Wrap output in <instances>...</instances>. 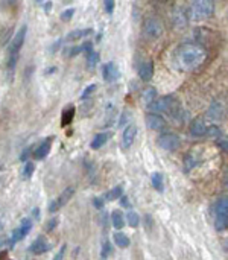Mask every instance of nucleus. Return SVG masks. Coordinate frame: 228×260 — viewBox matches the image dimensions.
Wrapping results in <instances>:
<instances>
[{
	"label": "nucleus",
	"mask_w": 228,
	"mask_h": 260,
	"mask_svg": "<svg viewBox=\"0 0 228 260\" xmlns=\"http://www.w3.org/2000/svg\"><path fill=\"white\" fill-rule=\"evenodd\" d=\"M207 58V50L193 41L181 43L172 53V66L180 72H193L200 69Z\"/></svg>",
	"instance_id": "nucleus-1"
},
{
	"label": "nucleus",
	"mask_w": 228,
	"mask_h": 260,
	"mask_svg": "<svg viewBox=\"0 0 228 260\" xmlns=\"http://www.w3.org/2000/svg\"><path fill=\"white\" fill-rule=\"evenodd\" d=\"M213 12H215V2L212 0H197L192 2L189 8V17L195 21L209 18L213 15Z\"/></svg>",
	"instance_id": "nucleus-2"
},
{
	"label": "nucleus",
	"mask_w": 228,
	"mask_h": 260,
	"mask_svg": "<svg viewBox=\"0 0 228 260\" xmlns=\"http://www.w3.org/2000/svg\"><path fill=\"white\" fill-rule=\"evenodd\" d=\"M215 227L218 232L228 229V197H221L215 203Z\"/></svg>",
	"instance_id": "nucleus-3"
},
{
	"label": "nucleus",
	"mask_w": 228,
	"mask_h": 260,
	"mask_svg": "<svg viewBox=\"0 0 228 260\" xmlns=\"http://www.w3.org/2000/svg\"><path fill=\"white\" fill-rule=\"evenodd\" d=\"M26 34H27V26H21L18 29V32L14 35V38L9 43V49H8V58H18V52L21 50L24 40H26Z\"/></svg>",
	"instance_id": "nucleus-4"
},
{
	"label": "nucleus",
	"mask_w": 228,
	"mask_h": 260,
	"mask_svg": "<svg viewBox=\"0 0 228 260\" xmlns=\"http://www.w3.org/2000/svg\"><path fill=\"white\" fill-rule=\"evenodd\" d=\"M30 230H32V219H29V218L23 219V221H21V224H20V227H18V229H15V230L12 232L11 238L8 239V247H9V248L15 247L20 241H23V239H24V236H27V235H29V232H30Z\"/></svg>",
	"instance_id": "nucleus-5"
},
{
	"label": "nucleus",
	"mask_w": 228,
	"mask_h": 260,
	"mask_svg": "<svg viewBox=\"0 0 228 260\" xmlns=\"http://www.w3.org/2000/svg\"><path fill=\"white\" fill-rule=\"evenodd\" d=\"M143 30H145V35L149 40H157V38H160L163 35V23L157 17H149L145 21Z\"/></svg>",
	"instance_id": "nucleus-6"
},
{
	"label": "nucleus",
	"mask_w": 228,
	"mask_h": 260,
	"mask_svg": "<svg viewBox=\"0 0 228 260\" xmlns=\"http://www.w3.org/2000/svg\"><path fill=\"white\" fill-rule=\"evenodd\" d=\"M157 143L165 151H177L181 146V139H180V136H177L174 133H163L158 137Z\"/></svg>",
	"instance_id": "nucleus-7"
},
{
	"label": "nucleus",
	"mask_w": 228,
	"mask_h": 260,
	"mask_svg": "<svg viewBox=\"0 0 228 260\" xmlns=\"http://www.w3.org/2000/svg\"><path fill=\"white\" fill-rule=\"evenodd\" d=\"M73 195H75V187H73V186L66 187V189L61 192V195H59L56 200H53V201L47 206L49 212H50V213H56L59 209H62V207L73 198Z\"/></svg>",
	"instance_id": "nucleus-8"
},
{
	"label": "nucleus",
	"mask_w": 228,
	"mask_h": 260,
	"mask_svg": "<svg viewBox=\"0 0 228 260\" xmlns=\"http://www.w3.org/2000/svg\"><path fill=\"white\" fill-rule=\"evenodd\" d=\"M172 96H163V98H157L152 104L148 105V108L152 113H163V111H169L172 108Z\"/></svg>",
	"instance_id": "nucleus-9"
},
{
	"label": "nucleus",
	"mask_w": 228,
	"mask_h": 260,
	"mask_svg": "<svg viewBox=\"0 0 228 260\" xmlns=\"http://www.w3.org/2000/svg\"><path fill=\"white\" fill-rule=\"evenodd\" d=\"M145 122H146V125L152 129V131H161V129H165L166 128V119L161 116V114H158V113H148L146 114V117H145Z\"/></svg>",
	"instance_id": "nucleus-10"
},
{
	"label": "nucleus",
	"mask_w": 228,
	"mask_h": 260,
	"mask_svg": "<svg viewBox=\"0 0 228 260\" xmlns=\"http://www.w3.org/2000/svg\"><path fill=\"white\" fill-rule=\"evenodd\" d=\"M137 136V126L134 123L126 125V128L122 133V140H120V146L122 149H129L134 143V139Z\"/></svg>",
	"instance_id": "nucleus-11"
},
{
	"label": "nucleus",
	"mask_w": 228,
	"mask_h": 260,
	"mask_svg": "<svg viewBox=\"0 0 228 260\" xmlns=\"http://www.w3.org/2000/svg\"><path fill=\"white\" fill-rule=\"evenodd\" d=\"M53 136H50V137H47V139H44L38 146H37V149L32 152V155H34V158L35 160H44L47 155H49V152H50V148H52V143H53Z\"/></svg>",
	"instance_id": "nucleus-12"
},
{
	"label": "nucleus",
	"mask_w": 228,
	"mask_h": 260,
	"mask_svg": "<svg viewBox=\"0 0 228 260\" xmlns=\"http://www.w3.org/2000/svg\"><path fill=\"white\" fill-rule=\"evenodd\" d=\"M50 250V245L49 242L43 238V236H38L30 245H29V253L35 254V256H41L44 253H47Z\"/></svg>",
	"instance_id": "nucleus-13"
},
{
	"label": "nucleus",
	"mask_w": 228,
	"mask_h": 260,
	"mask_svg": "<svg viewBox=\"0 0 228 260\" xmlns=\"http://www.w3.org/2000/svg\"><path fill=\"white\" fill-rule=\"evenodd\" d=\"M102 76L107 82H114L119 79L120 76V72L116 66V62H107L104 67H102Z\"/></svg>",
	"instance_id": "nucleus-14"
},
{
	"label": "nucleus",
	"mask_w": 228,
	"mask_h": 260,
	"mask_svg": "<svg viewBox=\"0 0 228 260\" xmlns=\"http://www.w3.org/2000/svg\"><path fill=\"white\" fill-rule=\"evenodd\" d=\"M207 131H209V125L201 117L195 119L190 125V134L195 137H204V136H207Z\"/></svg>",
	"instance_id": "nucleus-15"
},
{
	"label": "nucleus",
	"mask_w": 228,
	"mask_h": 260,
	"mask_svg": "<svg viewBox=\"0 0 228 260\" xmlns=\"http://www.w3.org/2000/svg\"><path fill=\"white\" fill-rule=\"evenodd\" d=\"M154 76V62L152 61H145L139 67V78L142 81H151Z\"/></svg>",
	"instance_id": "nucleus-16"
},
{
	"label": "nucleus",
	"mask_w": 228,
	"mask_h": 260,
	"mask_svg": "<svg viewBox=\"0 0 228 260\" xmlns=\"http://www.w3.org/2000/svg\"><path fill=\"white\" fill-rule=\"evenodd\" d=\"M93 30L88 27V29H75V30H72L70 34H67L66 35V41H69V43H73V41H79V40H82L84 37H87V35H90Z\"/></svg>",
	"instance_id": "nucleus-17"
},
{
	"label": "nucleus",
	"mask_w": 228,
	"mask_h": 260,
	"mask_svg": "<svg viewBox=\"0 0 228 260\" xmlns=\"http://www.w3.org/2000/svg\"><path fill=\"white\" fill-rule=\"evenodd\" d=\"M110 137H111L110 133H99V134H96V136L93 137L91 143H90V148H91V149H101V148L108 142Z\"/></svg>",
	"instance_id": "nucleus-18"
},
{
	"label": "nucleus",
	"mask_w": 228,
	"mask_h": 260,
	"mask_svg": "<svg viewBox=\"0 0 228 260\" xmlns=\"http://www.w3.org/2000/svg\"><path fill=\"white\" fill-rule=\"evenodd\" d=\"M174 20H175V24H177L178 27L186 26L187 21L190 20V17H189V9H178V11L175 12V15H174Z\"/></svg>",
	"instance_id": "nucleus-19"
},
{
	"label": "nucleus",
	"mask_w": 228,
	"mask_h": 260,
	"mask_svg": "<svg viewBox=\"0 0 228 260\" xmlns=\"http://www.w3.org/2000/svg\"><path fill=\"white\" fill-rule=\"evenodd\" d=\"M73 117H75V107L69 105L61 114V126H69L73 122Z\"/></svg>",
	"instance_id": "nucleus-20"
},
{
	"label": "nucleus",
	"mask_w": 228,
	"mask_h": 260,
	"mask_svg": "<svg viewBox=\"0 0 228 260\" xmlns=\"http://www.w3.org/2000/svg\"><path fill=\"white\" fill-rule=\"evenodd\" d=\"M151 181H152V187L157 190V192H163L165 190V177L161 172H154L152 177H151Z\"/></svg>",
	"instance_id": "nucleus-21"
},
{
	"label": "nucleus",
	"mask_w": 228,
	"mask_h": 260,
	"mask_svg": "<svg viewBox=\"0 0 228 260\" xmlns=\"http://www.w3.org/2000/svg\"><path fill=\"white\" fill-rule=\"evenodd\" d=\"M111 224L116 230H120L125 227V216L120 210H114L111 213Z\"/></svg>",
	"instance_id": "nucleus-22"
},
{
	"label": "nucleus",
	"mask_w": 228,
	"mask_h": 260,
	"mask_svg": "<svg viewBox=\"0 0 228 260\" xmlns=\"http://www.w3.org/2000/svg\"><path fill=\"white\" fill-rule=\"evenodd\" d=\"M122 197H123V187L116 186L111 190H108L104 198H105V201H116V200H120Z\"/></svg>",
	"instance_id": "nucleus-23"
},
{
	"label": "nucleus",
	"mask_w": 228,
	"mask_h": 260,
	"mask_svg": "<svg viewBox=\"0 0 228 260\" xmlns=\"http://www.w3.org/2000/svg\"><path fill=\"white\" fill-rule=\"evenodd\" d=\"M155 99H157V90H155L154 87H148V88L143 90V93H142V101H143L146 105L152 104Z\"/></svg>",
	"instance_id": "nucleus-24"
},
{
	"label": "nucleus",
	"mask_w": 228,
	"mask_h": 260,
	"mask_svg": "<svg viewBox=\"0 0 228 260\" xmlns=\"http://www.w3.org/2000/svg\"><path fill=\"white\" fill-rule=\"evenodd\" d=\"M114 244L119 247V248H128L131 245V241L128 238V235L125 233H114Z\"/></svg>",
	"instance_id": "nucleus-25"
},
{
	"label": "nucleus",
	"mask_w": 228,
	"mask_h": 260,
	"mask_svg": "<svg viewBox=\"0 0 228 260\" xmlns=\"http://www.w3.org/2000/svg\"><path fill=\"white\" fill-rule=\"evenodd\" d=\"M126 222H128V225L133 227V229L139 227V224H140V216H139V213L134 212V210L128 212V213H126Z\"/></svg>",
	"instance_id": "nucleus-26"
},
{
	"label": "nucleus",
	"mask_w": 228,
	"mask_h": 260,
	"mask_svg": "<svg viewBox=\"0 0 228 260\" xmlns=\"http://www.w3.org/2000/svg\"><path fill=\"white\" fill-rule=\"evenodd\" d=\"M34 172H35V165L30 163V161H26V163H24V168H23V171H21L23 180H30L32 175H34Z\"/></svg>",
	"instance_id": "nucleus-27"
},
{
	"label": "nucleus",
	"mask_w": 228,
	"mask_h": 260,
	"mask_svg": "<svg viewBox=\"0 0 228 260\" xmlns=\"http://www.w3.org/2000/svg\"><path fill=\"white\" fill-rule=\"evenodd\" d=\"M111 254H113V245H111V242H110L108 239H105V241L102 242V248H101V257H104V259H108Z\"/></svg>",
	"instance_id": "nucleus-28"
},
{
	"label": "nucleus",
	"mask_w": 228,
	"mask_h": 260,
	"mask_svg": "<svg viewBox=\"0 0 228 260\" xmlns=\"http://www.w3.org/2000/svg\"><path fill=\"white\" fill-rule=\"evenodd\" d=\"M97 62H99V53L97 52H94V50H91L90 53H87V64H88V67H94V66H97Z\"/></svg>",
	"instance_id": "nucleus-29"
},
{
	"label": "nucleus",
	"mask_w": 228,
	"mask_h": 260,
	"mask_svg": "<svg viewBox=\"0 0 228 260\" xmlns=\"http://www.w3.org/2000/svg\"><path fill=\"white\" fill-rule=\"evenodd\" d=\"M209 114H210L212 117H215V119H219V117H221V114H222V108H221V105H219L218 102H213V104H212V107H210V110H209Z\"/></svg>",
	"instance_id": "nucleus-30"
},
{
	"label": "nucleus",
	"mask_w": 228,
	"mask_h": 260,
	"mask_svg": "<svg viewBox=\"0 0 228 260\" xmlns=\"http://www.w3.org/2000/svg\"><path fill=\"white\" fill-rule=\"evenodd\" d=\"M73 15H75V8H69V9H66V11L61 12V17H59V18H61L62 21H70Z\"/></svg>",
	"instance_id": "nucleus-31"
},
{
	"label": "nucleus",
	"mask_w": 228,
	"mask_h": 260,
	"mask_svg": "<svg viewBox=\"0 0 228 260\" xmlns=\"http://www.w3.org/2000/svg\"><path fill=\"white\" fill-rule=\"evenodd\" d=\"M96 88H97V85H96V84H90L88 87H85V90H84V91H82V94H81V99H87V98H90Z\"/></svg>",
	"instance_id": "nucleus-32"
},
{
	"label": "nucleus",
	"mask_w": 228,
	"mask_h": 260,
	"mask_svg": "<svg viewBox=\"0 0 228 260\" xmlns=\"http://www.w3.org/2000/svg\"><path fill=\"white\" fill-rule=\"evenodd\" d=\"M66 251H67V245H66V244H62V245H61V248L58 250V253H56V254L53 256V259H52V260H64Z\"/></svg>",
	"instance_id": "nucleus-33"
},
{
	"label": "nucleus",
	"mask_w": 228,
	"mask_h": 260,
	"mask_svg": "<svg viewBox=\"0 0 228 260\" xmlns=\"http://www.w3.org/2000/svg\"><path fill=\"white\" fill-rule=\"evenodd\" d=\"M104 6H105V11H107L108 14H113V11H114V8H116V2H114V0H105V2H104Z\"/></svg>",
	"instance_id": "nucleus-34"
},
{
	"label": "nucleus",
	"mask_w": 228,
	"mask_h": 260,
	"mask_svg": "<svg viewBox=\"0 0 228 260\" xmlns=\"http://www.w3.org/2000/svg\"><path fill=\"white\" fill-rule=\"evenodd\" d=\"M104 204H105V200L97 197V198H93V206L97 209V210H102L104 209Z\"/></svg>",
	"instance_id": "nucleus-35"
},
{
	"label": "nucleus",
	"mask_w": 228,
	"mask_h": 260,
	"mask_svg": "<svg viewBox=\"0 0 228 260\" xmlns=\"http://www.w3.org/2000/svg\"><path fill=\"white\" fill-rule=\"evenodd\" d=\"M67 52H69L67 56H76V55H79V53L82 52V49H81V46H75V47L69 49Z\"/></svg>",
	"instance_id": "nucleus-36"
},
{
	"label": "nucleus",
	"mask_w": 228,
	"mask_h": 260,
	"mask_svg": "<svg viewBox=\"0 0 228 260\" xmlns=\"http://www.w3.org/2000/svg\"><path fill=\"white\" fill-rule=\"evenodd\" d=\"M56 225H58V218H53V219H50V221L47 222V225H46V232H49V233H50V232H52V230H53Z\"/></svg>",
	"instance_id": "nucleus-37"
},
{
	"label": "nucleus",
	"mask_w": 228,
	"mask_h": 260,
	"mask_svg": "<svg viewBox=\"0 0 228 260\" xmlns=\"http://www.w3.org/2000/svg\"><path fill=\"white\" fill-rule=\"evenodd\" d=\"M216 145H218L222 151L228 152V139H219V140L216 142Z\"/></svg>",
	"instance_id": "nucleus-38"
},
{
	"label": "nucleus",
	"mask_w": 228,
	"mask_h": 260,
	"mask_svg": "<svg viewBox=\"0 0 228 260\" xmlns=\"http://www.w3.org/2000/svg\"><path fill=\"white\" fill-rule=\"evenodd\" d=\"M30 151H32V148H27V149H24V151L21 152V155H20V160H21V161H26V160H27V157L32 154Z\"/></svg>",
	"instance_id": "nucleus-39"
},
{
	"label": "nucleus",
	"mask_w": 228,
	"mask_h": 260,
	"mask_svg": "<svg viewBox=\"0 0 228 260\" xmlns=\"http://www.w3.org/2000/svg\"><path fill=\"white\" fill-rule=\"evenodd\" d=\"M120 206H122V207H125V209H128V207H129V201H128V198H126L125 195L120 198Z\"/></svg>",
	"instance_id": "nucleus-40"
},
{
	"label": "nucleus",
	"mask_w": 228,
	"mask_h": 260,
	"mask_svg": "<svg viewBox=\"0 0 228 260\" xmlns=\"http://www.w3.org/2000/svg\"><path fill=\"white\" fill-rule=\"evenodd\" d=\"M43 6H44V11L49 12L52 9V2H43Z\"/></svg>",
	"instance_id": "nucleus-41"
},
{
	"label": "nucleus",
	"mask_w": 228,
	"mask_h": 260,
	"mask_svg": "<svg viewBox=\"0 0 228 260\" xmlns=\"http://www.w3.org/2000/svg\"><path fill=\"white\" fill-rule=\"evenodd\" d=\"M32 215H34V218L38 219V218H40V209H34V210H32Z\"/></svg>",
	"instance_id": "nucleus-42"
},
{
	"label": "nucleus",
	"mask_w": 228,
	"mask_h": 260,
	"mask_svg": "<svg viewBox=\"0 0 228 260\" xmlns=\"http://www.w3.org/2000/svg\"><path fill=\"white\" fill-rule=\"evenodd\" d=\"M5 245H8V241H6L5 238H2V236H0V248H3Z\"/></svg>",
	"instance_id": "nucleus-43"
},
{
	"label": "nucleus",
	"mask_w": 228,
	"mask_h": 260,
	"mask_svg": "<svg viewBox=\"0 0 228 260\" xmlns=\"http://www.w3.org/2000/svg\"><path fill=\"white\" fill-rule=\"evenodd\" d=\"M225 184L228 186V168H227V171H225Z\"/></svg>",
	"instance_id": "nucleus-44"
},
{
	"label": "nucleus",
	"mask_w": 228,
	"mask_h": 260,
	"mask_svg": "<svg viewBox=\"0 0 228 260\" xmlns=\"http://www.w3.org/2000/svg\"><path fill=\"white\" fill-rule=\"evenodd\" d=\"M2 227H3V225H2V221H0V230H2Z\"/></svg>",
	"instance_id": "nucleus-45"
},
{
	"label": "nucleus",
	"mask_w": 228,
	"mask_h": 260,
	"mask_svg": "<svg viewBox=\"0 0 228 260\" xmlns=\"http://www.w3.org/2000/svg\"><path fill=\"white\" fill-rule=\"evenodd\" d=\"M99 260H107V259H104V257H101V259H99Z\"/></svg>",
	"instance_id": "nucleus-46"
}]
</instances>
